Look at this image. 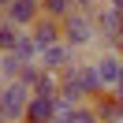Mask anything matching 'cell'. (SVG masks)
I'll list each match as a JSON object with an SVG mask.
<instances>
[{
	"label": "cell",
	"mask_w": 123,
	"mask_h": 123,
	"mask_svg": "<svg viewBox=\"0 0 123 123\" xmlns=\"http://www.w3.org/2000/svg\"><path fill=\"white\" fill-rule=\"evenodd\" d=\"M0 19H4V11H0Z\"/></svg>",
	"instance_id": "22"
},
{
	"label": "cell",
	"mask_w": 123,
	"mask_h": 123,
	"mask_svg": "<svg viewBox=\"0 0 123 123\" xmlns=\"http://www.w3.org/2000/svg\"><path fill=\"white\" fill-rule=\"evenodd\" d=\"M41 78V63H23V71H19V82H26L34 90V82Z\"/></svg>",
	"instance_id": "16"
},
{
	"label": "cell",
	"mask_w": 123,
	"mask_h": 123,
	"mask_svg": "<svg viewBox=\"0 0 123 123\" xmlns=\"http://www.w3.org/2000/svg\"><path fill=\"white\" fill-rule=\"evenodd\" d=\"M8 4H11V0H0V11H4V8H8Z\"/></svg>",
	"instance_id": "20"
},
{
	"label": "cell",
	"mask_w": 123,
	"mask_h": 123,
	"mask_svg": "<svg viewBox=\"0 0 123 123\" xmlns=\"http://www.w3.org/2000/svg\"><path fill=\"white\" fill-rule=\"evenodd\" d=\"M56 119V97H30V108H26V123H52Z\"/></svg>",
	"instance_id": "9"
},
{
	"label": "cell",
	"mask_w": 123,
	"mask_h": 123,
	"mask_svg": "<svg viewBox=\"0 0 123 123\" xmlns=\"http://www.w3.org/2000/svg\"><path fill=\"white\" fill-rule=\"evenodd\" d=\"M90 105H93V112H97V119H101V123H119V119H123V101L116 97L112 90L101 93V97H93Z\"/></svg>",
	"instance_id": "8"
},
{
	"label": "cell",
	"mask_w": 123,
	"mask_h": 123,
	"mask_svg": "<svg viewBox=\"0 0 123 123\" xmlns=\"http://www.w3.org/2000/svg\"><path fill=\"white\" fill-rule=\"evenodd\" d=\"M30 97L34 90L26 82H4V90H0V119L4 123H26V108H30Z\"/></svg>",
	"instance_id": "2"
},
{
	"label": "cell",
	"mask_w": 123,
	"mask_h": 123,
	"mask_svg": "<svg viewBox=\"0 0 123 123\" xmlns=\"http://www.w3.org/2000/svg\"><path fill=\"white\" fill-rule=\"evenodd\" d=\"M0 90H4V78H0Z\"/></svg>",
	"instance_id": "21"
},
{
	"label": "cell",
	"mask_w": 123,
	"mask_h": 123,
	"mask_svg": "<svg viewBox=\"0 0 123 123\" xmlns=\"http://www.w3.org/2000/svg\"><path fill=\"white\" fill-rule=\"evenodd\" d=\"M75 4H78V8H82V11H97L101 4H105V0H75Z\"/></svg>",
	"instance_id": "17"
},
{
	"label": "cell",
	"mask_w": 123,
	"mask_h": 123,
	"mask_svg": "<svg viewBox=\"0 0 123 123\" xmlns=\"http://www.w3.org/2000/svg\"><path fill=\"white\" fill-rule=\"evenodd\" d=\"M19 26L15 23H8V19H0V56L4 52H15V41H19Z\"/></svg>",
	"instance_id": "12"
},
{
	"label": "cell",
	"mask_w": 123,
	"mask_h": 123,
	"mask_svg": "<svg viewBox=\"0 0 123 123\" xmlns=\"http://www.w3.org/2000/svg\"><path fill=\"white\" fill-rule=\"evenodd\" d=\"M34 93H37V97H56V93H60V75H52V71L41 67V78L34 82Z\"/></svg>",
	"instance_id": "11"
},
{
	"label": "cell",
	"mask_w": 123,
	"mask_h": 123,
	"mask_svg": "<svg viewBox=\"0 0 123 123\" xmlns=\"http://www.w3.org/2000/svg\"><path fill=\"white\" fill-rule=\"evenodd\" d=\"M105 49H112V52H119V56H123V34H116V37H112V41H108V45H105Z\"/></svg>",
	"instance_id": "18"
},
{
	"label": "cell",
	"mask_w": 123,
	"mask_h": 123,
	"mask_svg": "<svg viewBox=\"0 0 123 123\" xmlns=\"http://www.w3.org/2000/svg\"><path fill=\"white\" fill-rule=\"evenodd\" d=\"M105 4H112V8H119V11H123V0H105Z\"/></svg>",
	"instance_id": "19"
},
{
	"label": "cell",
	"mask_w": 123,
	"mask_h": 123,
	"mask_svg": "<svg viewBox=\"0 0 123 123\" xmlns=\"http://www.w3.org/2000/svg\"><path fill=\"white\" fill-rule=\"evenodd\" d=\"M0 123H4V119H0Z\"/></svg>",
	"instance_id": "24"
},
{
	"label": "cell",
	"mask_w": 123,
	"mask_h": 123,
	"mask_svg": "<svg viewBox=\"0 0 123 123\" xmlns=\"http://www.w3.org/2000/svg\"><path fill=\"white\" fill-rule=\"evenodd\" d=\"M75 8H78L75 0H45V4H41V11H45L49 19H60V23H63V19H67Z\"/></svg>",
	"instance_id": "13"
},
{
	"label": "cell",
	"mask_w": 123,
	"mask_h": 123,
	"mask_svg": "<svg viewBox=\"0 0 123 123\" xmlns=\"http://www.w3.org/2000/svg\"><path fill=\"white\" fill-rule=\"evenodd\" d=\"M15 56H19L23 63H37L41 49H37V41H34V34H30V30L19 34V41H15Z\"/></svg>",
	"instance_id": "10"
},
{
	"label": "cell",
	"mask_w": 123,
	"mask_h": 123,
	"mask_svg": "<svg viewBox=\"0 0 123 123\" xmlns=\"http://www.w3.org/2000/svg\"><path fill=\"white\" fill-rule=\"evenodd\" d=\"M41 4H45V0H41Z\"/></svg>",
	"instance_id": "23"
},
{
	"label": "cell",
	"mask_w": 123,
	"mask_h": 123,
	"mask_svg": "<svg viewBox=\"0 0 123 123\" xmlns=\"http://www.w3.org/2000/svg\"><path fill=\"white\" fill-rule=\"evenodd\" d=\"M41 15H45V11H41V0H11L8 8H4V19L15 23L19 30H30Z\"/></svg>",
	"instance_id": "4"
},
{
	"label": "cell",
	"mask_w": 123,
	"mask_h": 123,
	"mask_svg": "<svg viewBox=\"0 0 123 123\" xmlns=\"http://www.w3.org/2000/svg\"><path fill=\"white\" fill-rule=\"evenodd\" d=\"M93 71H97V78H101V86H105V93H108V90H116L119 71H123V56H119V52H112V49H105V52L93 60Z\"/></svg>",
	"instance_id": "5"
},
{
	"label": "cell",
	"mask_w": 123,
	"mask_h": 123,
	"mask_svg": "<svg viewBox=\"0 0 123 123\" xmlns=\"http://www.w3.org/2000/svg\"><path fill=\"white\" fill-rule=\"evenodd\" d=\"M60 119H63V123H101L90 101H86V105H78V108H71V112H67V116H60Z\"/></svg>",
	"instance_id": "15"
},
{
	"label": "cell",
	"mask_w": 123,
	"mask_h": 123,
	"mask_svg": "<svg viewBox=\"0 0 123 123\" xmlns=\"http://www.w3.org/2000/svg\"><path fill=\"white\" fill-rule=\"evenodd\" d=\"M19 71H23V60H19L15 52H4V56H0V78H4V82H15Z\"/></svg>",
	"instance_id": "14"
},
{
	"label": "cell",
	"mask_w": 123,
	"mask_h": 123,
	"mask_svg": "<svg viewBox=\"0 0 123 123\" xmlns=\"http://www.w3.org/2000/svg\"><path fill=\"white\" fill-rule=\"evenodd\" d=\"M101 34H97V19H93V11H82V8H75L67 19H63V41H67L71 49H90L93 41H97Z\"/></svg>",
	"instance_id": "1"
},
{
	"label": "cell",
	"mask_w": 123,
	"mask_h": 123,
	"mask_svg": "<svg viewBox=\"0 0 123 123\" xmlns=\"http://www.w3.org/2000/svg\"><path fill=\"white\" fill-rule=\"evenodd\" d=\"M37 63H41L45 71H52V75H63L71 63H78V49H71L67 41H60V45H49V49H41Z\"/></svg>",
	"instance_id": "3"
},
{
	"label": "cell",
	"mask_w": 123,
	"mask_h": 123,
	"mask_svg": "<svg viewBox=\"0 0 123 123\" xmlns=\"http://www.w3.org/2000/svg\"><path fill=\"white\" fill-rule=\"evenodd\" d=\"M30 34H34V41H37V49L60 45V41H63V23H60V19H49V15H41L37 23L30 26Z\"/></svg>",
	"instance_id": "7"
},
{
	"label": "cell",
	"mask_w": 123,
	"mask_h": 123,
	"mask_svg": "<svg viewBox=\"0 0 123 123\" xmlns=\"http://www.w3.org/2000/svg\"><path fill=\"white\" fill-rule=\"evenodd\" d=\"M93 19H97V34H101L105 45L116 37V34H123V11L112 8V4H101V8L93 11Z\"/></svg>",
	"instance_id": "6"
}]
</instances>
